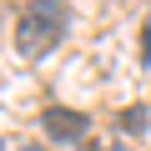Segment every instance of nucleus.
<instances>
[{
    "label": "nucleus",
    "instance_id": "1",
    "mask_svg": "<svg viewBox=\"0 0 151 151\" xmlns=\"http://www.w3.org/2000/svg\"><path fill=\"white\" fill-rule=\"evenodd\" d=\"M60 35H65V5H55V0H40V5L20 10V20H15V45L25 60L50 55L60 45Z\"/></svg>",
    "mask_w": 151,
    "mask_h": 151
},
{
    "label": "nucleus",
    "instance_id": "2",
    "mask_svg": "<svg viewBox=\"0 0 151 151\" xmlns=\"http://www.w3.org/2000/svg\"><path fill=\"white\" fill-rule=\"evenodd\" d=\"M40 126H45V136H55V141H81L86 136V111H70V106H45L40 111Z\"/></svg>",
    "mask_w": 151,
    "mask_h": 151
},
{
    "label": "nucleus",
    "instance_id": "3",
    "mask_svg": "<svg viewBox=\"0 0 151 151\" xmlns=\"http://www.w3.org/2000/svg\"><path fill=\"white\" fill-rule=\"evenodd\" d=\"M121 121H126V131H131V136H136V131H146V106H131Z\"/></svg>",
    "mask_w": 151,
    "mask_h": 151
},
{
    "label": "nucleus",
    "instance_id": "4",
    "mask_svg": "<svg viewBox=\"0 0 151 151\" xmlns=\"http://www.w3.org/2000/svg\"><path fill=\"white\" fill-rule=\"evenodd\" d=\"M20 151H45V146H20Z\"/></svg>",
    "mask_w": 151,
    "mask_h": 151
}]
</instances>
